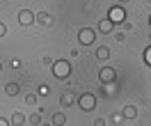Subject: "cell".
<instances>
[{
  "mask_svg": "<svg viewBox=\"0 0 151 126\" xmlns=\"http://www.w3.org/2000/svg\"><path fill=\"white\" fill-rule=\"evenodd\" d=\"M5 35H7V25H5V23H0V39L5 37Z\"/></svg>",
  "mask_w": 151,
  "mask_h": 126,
  "instance_id": "22",
  "label": "cell"
},
{
  "mask_svg": "<svg viewBox=\"0 0 151 126\" xmlns=\"http://www.w3.org/2000/svg\"><path fill=\"white\" fill-rule=\"evenodd\" d=\"M50 122H53V126H64L66 124V117H64V112H55Z\"/></svg>",
  "mask_w": 151,
  "mask_h": 126,
  "instance_id": "13",
  "label": "cell"
},
{
  "mask_svg": "<svg viewBox=\"0 0 151 126\" xmlns=\"http://www.w3.org/2000/svg\"><path fill=\"white\" fill-rule=\"evenodd\" d=\"M19 92H21L19 83H7V85H5V94H7V96H16Z\"/></svg>",
  "mask_w": 151,
  "mask_h": 126,
  "instance_id": "10",
  "label": "cell"
},
{
  "mask_svg": "<svg viewBox=\"0 0 151 126\" xmlns=\"http://www.w3.org/2000/svg\"><path fill=\"white\" fill-rule=\"evenodd\" d=\"M9 122H12V126H23L25 124V117H23V112H14V117Z\"/></svg>",
  "mask_w": 151,
  "mask_h": 126,
  "instance_id": "15",
  "label": "cell"
},
{
  "mask_svg": "<svg viewBox=\"0 0 151 126\" xmlns=\"http://www.w3.org/2000/svg\"><path fill=\"white\" fill-rule=\"evenodd\" d=\"M114 39H117V41H124V39H126V32H122V30L114 32Z\"/></svg>",
  "mask_w": 151,
  "mask_h": 126,
  "instance_id": "19",
  "label": "cell"
},
{
  "mask_svg": "<svg viewBox=\"0 0 151 126\" xmlns=\"http://www.w3.org/2000/svg\"><path fill=\"white\" fill-rule=\"evenodd\" d=\"M112 21L110 19H101L99 21V32H103V35H110V32H112Z\"/></svg>",
  "mask_w": 151,
  "mask_h": 126,
  "instance_id": "7",
  "label": "cell"
},
{
  "mask_svg": "<svg viewBox=\"0 0 151 126\" xmlns=\"http://www.w3.org/2000/svg\"><path fill=\"white\" fill-rule=\"evenodd\" d=\"M124 117H126V119H135V117H137V108L131 106V103L124 106Z\"/></svg>",
  "mask_w": 151,
  "mask_h": 126,
  "instance_id": "11",
  "label": "cell"
},
{
  "mask_svg": "<svg viewBox=\"0 0 151 126\" xmlns=\"http://www.w3.org/2000/svg\"><path fill=\"white\" fill-rule=\"evenodd\" d=\"M25 103H28V106H35V103H37V94H28V96H25Z\"/></svg>",
  "mask_w": 151,
  "mask_h": 126,
  "instance_id": "18",
  "label": "cell"
},
{
  "mask_svg": "<svg viewBox=\"0 0 151 126\" xmlns=\"http://www.w3.org/2000/svg\"><path fill=\"white\" fill-rule=\"evenodd\" d=\"M122 117L124 115H112V117H110V122H112V124H119V122H122Z\"/></svg>",
  "mask_w": 151,
  "mask_h": 126,
  "instance_id": "21",
  "label": "cell"
},
{
  "mask_svg": "<svg viewBox=\"0 0 151 126\" xmlns=\"http://www.w3.org/2000/svg\"><path fill=\"white\" fill-rule=\"evenodd\" d=\"M71 73V64L66 62V60H57V62H53V76L55 78H66Z\"/></svg>",
  "mask_w": 151,
  "mask_h": 126,
  "instance_id": "1",
  "label": "cell"
},
{
  "mask_svg": "<svg viewBox=\"0 0 151 126\" xmlns=\"http://www.w3.org/2000/svg\"><path fill=\"white\" fill-rule=\"evenodd\" d=\"M35 21L41 23V25H50V23H53V19H50L48 12H39V14H35Z\"/></svg>",
  "mask_w": 151,
  "mask_h": 126,
  "instance_id": "9",
  "label": "cell"
},
{
  "mask_svg": "<svg viewBox=\"0 0 151 126\" xmlns=\"http://www.w3.org/2000/svg\"><path fill=\"white\" fill-rule=\"evenodd\" d=\"M103 92L105 94H108V96H114V94H117V83H103Z\"/></svg>",
  "mask_w": 151,
  "mask_h": 126,
  "instance_id": "12",
  "label": "cell"
},
{
  "mask_svg": "<svg viewBox=\"0 0 151 126\" xmlns=\"http://www.w3.org/2000/svg\"><path fill=\"white\" fill-rule=\"evenodd\" d=\"M128 30H133V25H131V21H124V32H128Z\"/></svg>",
  "mask_w": 151,
  "mask_h": 126,
  "instance_id": "24",
  "label": "cell"
},
{
  "mask_svg": "<svg viewBox=\"0 0 151 126\" xmlns=\"http://www.w3.org/2000/svg\"><path fill=\"white\" fill-rule=\"evenodd\" d=\"M119 2H122V5H126V2H131V0H119Z\"/></svg>",
  "mask_w": 151,
  "mask_h": 126,
  "instance_id": "26",
  "label": "cell"
},
{
  "mask_svg": "<svg viewBox=\"0 0 151 126\" xmlns=\"http://www.w3.org/2000/svg\"><path fill=\"white\" fill-rule=\"evenodd\" d=\"M12 122H7V119H5V117H0V126H9Z\"/></svg>",
  "mask_w": 151,
  "mask_h": 126,
  "instance_id": "25",
  "label": "cell"
},
{
  "mask_svg": "<svg viewBox=\"0 0 151 126\" xmlns=\"http://www.w3.org/2000/svg\"><path fill=\"white\" fill-rule=\"evenodd\" d=\"M96 58L99 60H108L110 58V48H108V46H99V48H96Z\"/></svg>",
  "mask_w": 151,
  "mask_h": 126,
  "instance_id": "14",
  "label": "cell"
},
{
  "mask_svg": "<svg viewBox=\"0 0 151 126\" xmlns=\"http://www.w3.org/2000/svg\"><path fill=\"white\" fill-rule=\"evenodd\" d=\"M108 19L112 21V23H124V19H126V12H124L122 7H110V12H108Z\"/></svg>",
  "mask_w": 151,
  "mask_h": 126,
  "instance_id": "5",
  "label": "cell"
},
{
  "mask_svg": "<svg viewBox=\"0 0 151 126\" xmlns=\"http://www.w3.org/2000/svg\"><path fill=\"white\" fill-rule=\"evenodd\" d=\"M39 96H48V94H50V87H48V85H39Z\"/></svg>",
  "mask_w": 151,
  "mask_h": 126,
  "instance_id": "17",
  "label": "cell"
},
{
  "mask_svg": "<svg viewBox=\"0 0 151 126\" xmlns=\"http://www.w3.org/2000/svg\"><path fill=\"white\" fill-rule=\"evenodd\" d=\"M144 62H147V64H151V48L144 50Z\"/></svg>",
  "mask_w": 151,
  "mask_h": 126,
  "instance_id": "20",
  "label": "cell"
},
{
  "mask_svg": "<svg viewBox=\"0 0 151 126\" xmlns=\"http://www.w3.org/2000/svg\"><path fill=\"white\" fill-rule=\"evenodd\" d=\"M0 71H2V62H0Z\"/></svg>",
  "mask_w": 151,
  "mask_h": 126,
  "instance_id": "27",
  "label": "cell"
},
{
  "mask_svg": "<svg viewBox=\"0 0 151 126\" xmlns=\"http://www.w3.org/2000/svg\"><path fill=\"white\" fill-rule=\"evenodd\" d=\"M149 21H151V16H149Z\"/></svg>",
  "mask_w": 151,
  "mask_h": 126,
  "instance_id": "28",
  "label": "cell"
},
{
  "mask_svg": "<svg viewBox=\"0 0 151 126\" xmlns=\"http://www.w3.org/2000/svg\"><path fill=\"white\" fill-rule=\"evenodd\" d=\"M60 103H62L64 108L73 106V103H76V94H73V92H64V94L60 96Z\"/></svg>",
  "mask_w": 151,
  "mask_h": 126,
  "instance_id": "8",
  "label": "cell"
},
{
  "mask_svg": "<svg viewBox=\"0 0 151 126\" xmlns=\"http://www.w3.org/2000/svg\"><path fill=\"white\" fill-rule=\"evenodd\" d=\"M94 124H96V126H105V119H103V117H96Z\"/></svg>",
  "mask_w": 151,
  "mask_h": 126,
  "instance_id": "23",
  "label": "cell"
},
{
  "mask_svg": "<svg viewBox=\"0 0 151 126\" xmlns=\"http://www.w3.org/2000/svg\"><path fill=\"white\" fill-rule=\"evenodd\" d=\"M78 106H80V110H85V112H92L96 108V96L94 94H83V96H78Z\"/></svg>",
  "mask_w": 151,
  "mask_h": 126,
  "instance_id": "2",
  "label": "cell"
},
{
  "mask_svg": "<svg viewBox=\"0 0 151 126\" xmlns=\"http://www.w3.org/2000/svg\"><path fill=\"white\" fill-rule=\"evenodd\" d=\"M30 124H35V126L41 124V110H39V112H35V115L30 117Z\"/></svg>",
  "mask_w": 151,
  "mask_h": 126,
  "instance_id": "16",
  "label": "cell"
},
{
  "mask_svg": "<svg viewBox=\"0 0 151 126\" xmlns=\"http://www.w3.org/2000/svg\"><path fill=\"white\" fill-rule=\"evenodd\" d=\"M99 78H101V83H112V80H117V69L114 67H103L99 71Z\"/></svg>",
  "mask_w": 151,
  "mask_h": 126,
  "instance_id": "4",
  "label": "cell"
},
{
  "mask_svg": "<svg viewBox=\"0 0 151 126\" xmlns=\"http://www.w3.org/2000/svg\"><path fill=\"white\" fill-rule=\"evenodd\" d=\"M94 39H96V32H94L92 28L78 30V41H80L83 46H92V44H94Z\"/></svg>",
  "mask_w": 151,
  "mask_h": 126,
  "instance_id": "3",
  "label": "cell"
},
{
  "mask_svg": "<svg viewBox=\"0 0 151 126\" xmlns=\"http://www.w3.org/2000/svg\"><path fill=\"white\" fill-rule=\"evenodd\" d=\"M21 25H30V23H35V14L30 9H21L19 12V19H16Z\"/></svg>",
  "mask_w": 151,
  "mask_h": 126,
  "instance_id": "6",
  "label": "cell"
}]
</instances>
